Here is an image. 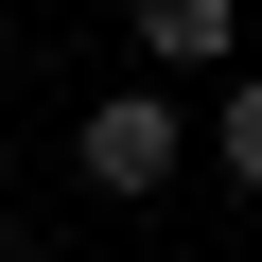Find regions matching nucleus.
Returning a JSON list of instances; mask_svg holds the SVG:
<instances>
[{"mask_svg": "<svg viewBox=\"0 0 262 262\" xmlns=\"http://www.w3.org/2000/svg\"><path fill=\"white\" fill-rule=\"evenodd\" d=\"M70 158H88V192H158V175H175V105H158V88L88 105V122H70Z\"/></svg>", "mask_w": 262, "mask_h": 262, "instance_id": "f257e3e1", "label": "nucleus"}, {"mask_svg": "<svg viewBox=\"0 0 262 262\" xmlns=\"http://www.w3.org/2000/svg\"><path fill=\"white\" fill-rule=\"evenodd\" d=\"M140 53L158 70H227L245 53V0H140Z\"/></svg>", "mask_w": 262, "mask_h": 262, "instance_id": "f03ea898", "label": "nucleus"}, {"mask_svg": "<svg viewBox=\"0 0 262 262\" xmlns=\"http://www.w3.org/2000/svg\"><path fill=\"white\" fill-rule=\"evenodd\" d=\"M210 140H227V175H245V192H262V70H245V88H227V105H210Z\"/></svg>", "mask_w": 262, "mask_h": 262, "instance_id": "7ed1b4c3", "label": "nucleus"}]
</instances>
